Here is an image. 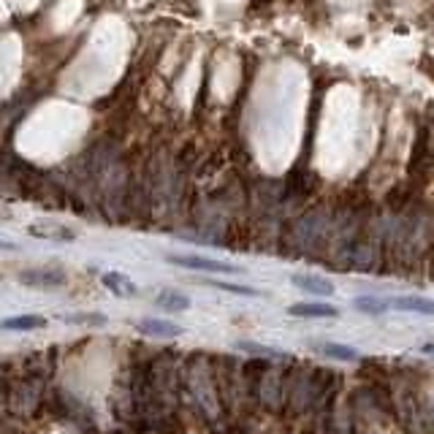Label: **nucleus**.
I'll return each mask as SVG.
<instances>
[{"instance_id":"nucleus-5","label":"nucleus","mask_w":434,"mask_h":434,"mask_svg":"<svg viewBox=\"0 0 434 434\" xmlns=\"http://www.w3.org/2000/svg\"><path fill=\"white\" fill-rule=\"evenodd\" d=\"M388 307L399 309V312L434 315V299H426V296H394V299H388Z\"/></svg>"},{"instance_id":"nucleus-7","label":"nucleus","mask_w":434,"mask_h":434,"mask_svg":"<svg viewBox=\"0 0 434 434\" xmlns=\"http://www.w3.org/2000/svg\"><path fill=\"white\" fill-rule=\"evenodd\" d=\"M101 282H103L106 290H111V293L120 296V299H130V296L139 293L136 282L130 280L128 274H123V272H106V274L101 277Z\"/></svg>"},{"instance_id":"nucleus-3","label":"nucleus","mask_w":434,"mask_h":434,"mask_svg":"<svg viewBox=\"0 0 434 434\" xmlns=\"http://www.w3.org/2000/svg\"><path fill=\"white\" fill-rule=\"evenodd\" d=\"M27 236L49 239V242H74L77 231L68 228V226H60V223H52V220H36V223L27 226Z\"/></svg>"},{"instance_id":"nucleus-6","label":"nucleus","mask_w":434,"mask_h":434,"mask_svg":"<svg viewBox=\"0 0 434 434\" xmlns=\"http://www.w3.org/2000/svg\"><path fill=\"white\" fill-rule=\"evenodd\" d=\"M288 315H293V318H336L339 309L326 302H299V304L288 307Z\"/></svg>"},{"instance_id":"nucleus-8","label":"nucleus","mask_w":434,"mask_h":434,"mask_svg":"<svg viewBox=\"0 0 434 434\" xmlns=\"http://www.w3.org/2000/svg\"><path fill=\"white\" fill-rule=\"evenodd\" d=\"M290 282L307 293H312V296H334V282H329L326 277H318V274H293Z\"/></svg>"},{"instance_id":"nucleus-14","label":"nucleus","mask_w":434,"mask_h":434,"mask_svg":"<svg viewBox=\"0 0 434 434\" xmlns=\"http://www.w3.org/2000/svg\"><path fill=\"white\" fill-rule=\"evenodd\" d=\"M209 285H215L220 290H228V293H239V296H258L256 288H247V285H233V282H223V280H209Z\"/></svg>"},{"instance_id":"nucleus-11","label":"nucleus","mask_w":434,"mask_h":434,"mask_svg":"<svg viewBox=\"0 0 434 434\" xmlns=\"http://www.w3.org/2000/svg\"><path fill=\"white\" fill-rule=\"evenodd\" d=\"M318 348H320V353H323V356L334 358V361H345V364H353V361H358L356 348L342 345V342H323V345H318Z\"/></svg>"},{"instance_id":"nucleus-17","label":"nucleus","mask_w":434,"mask_h":434,"mask_svg":"<svg viewBox=\"0 0 434 434\" xmlns=\"http://www.w3.org/2000/svg\"><path fill=\"white\" fill-rule=\"evenodd\" d=\"M421 353L434 358V342H424V345H421Z\"/></svg>"},{"instance_id":"nucleus-16","label":"nucleus","mask_w":434,"mask_h":434,"mask_svg":"<svg viewBox=\"0 0 434 434\" xmlns=\"http://www.w3.org/2000/svg\"><path fill=\"white\" fill-rule=\"evenodd\" d=\"M0 250H11L14 253V250H20V245L17 242H8V239H0Z\"/></svg>"},{"instance_id":"nucleus-2","label":"nucleus","mask_w":434,"mask_h":434,"mask_svg":"<svg viewBox=\"0 0 434 434\" xmlns=\"http://www.w3.org/2000/svg\"><path fill=\"white\" fill-rule=\"evenodd\" d=\"M20 282L27 285V288H44V290H49V288H63L68 282V277H65L63 269L41 266V269H25L20 274Z\"/></svg>"},{"instance_id":"nucleus-10","label":"nucleus","mask_w":434,"mask_h":434,"mask_svg":"<svg viewBox=\"0 0 434 434\" xmlns=\"http://www.w3.org/2000/svg\"><path fill=\"white\" fill-rule=\"evenodd\" d=\"M155 304L160 309H166V312H185V309H190V299L185 293H179V290L166 288V290H160L155 296Z\"/></svg>"},{"instance_id":"nucleus-4","label":"nucleus","mask_w":434,"mask_h":434,"mask_svg":"<svg viewBox=\"0 0 434 434\" xmlns=\"http://www.w3.org/2000/svg\"><path fill=\"white\" fill-rule=\"evenodd\" d=\"M136 332H141L144 336H153V339H174L182 334V326L166 320V318H144L136 323Z\"/></svg>"},{"instance_id":"nucleus-1","label":"nucleus","mask_w":434,"mask_h":434,"mask_svg":"<svg viewBox=\"0 0 434 434\" xmlns=\"http://www.w3.org/2000/svg\"><path fill=\"white\" fill-rule=\"evenodd\" d=\"M169 263L182 266V269H193V272H212V274H242L239 266L226 263V261H215L206 256H169Z\"/></svg>"},{"instance_id":"nucleus-9","label":"nucleus","mask_w":434,"mask_h":434,"mask_svg":"<svg viewBox=\"0 0 434 434\" xmlns=\"http://www.w3.org/2000/svg\"><path fill=\"white\" fill-rule=\"evenodd\" d=\"M47 326V318L41 315H14L0 320V332H38Z\"/></svg>"},{"instance_id":"nucleus-15","label":"nucleus","mask_w":434,"mask_h":434,"mask_svg":"<svg viewBox=\"0 0 434 434\" xmlns=\"http://www.w3.org/2000/svg\"><path fill=\"white\" fill-rule=\"evenodd\" d=\"M236 348H242V350H247V353H258V356H274V358L282 356L277 350H272V348H266V345H256V342H239Z\"/></svg>"},{"instance_id":"nucleus-12","label":"nucleus","mask_w":434,"mask_h":434,"mask_svg":"<svg viewBox=\"0 0 434 434\" xmlns=\"http://www.w3.org/2000/svg\"><path fill=\"white\" fill-rule=\"evenodd\" d=\"M63 323H68V326H106L109 318L103 312H71V315H63Z\"/></svg>"},{"instance_id":"nucleus-13","label":"nucleus","mask_w":434,"mask_h":434,"mask_svg":"<svg viewBox=\"0 0 434 434\" xmlns=\"http://www.w3.org/2000/svg\"><path fill=\"white\" fill-rule=\"evenodd\" d=\"M353 307H356L358 312H366V315H383L385 309H391L388 302L375 299V296H358L356 302H353Z\"/></svg>"}]
</instances>
